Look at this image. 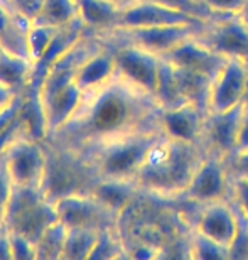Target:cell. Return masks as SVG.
<instances>
[{
	"label": "cell",
	"mask_w": 248,
	"mask_h": 260,
	"mask_svg": "<svg viewBox=\"0 0 248 260\" xmlns=\"http://www.w3.org/2000/svg\"><path fill=\"white\" fill-rule=\"evenodd\" d=\"M159 110L152 95L115 75L103 86L86 91L78 112L51 137H58L73 150H90L112 139L149 128L146 123Z\"/></svg>",
	"instance_id": "cell-1"
},
{
	"label": "cell",
	"mask_w": 248,
	"mask_h": 260,
	"mask_svg": "<svg viewBox=\"0 0 248 260\" xmlns=\"http://www.w3.org/2000/svg\"><path fill=\"white\" fill-rule=\"evenodd\" d=\"M201 160L203 157L196 149V144L179 142L161 135L149 150L133 183L138 189L154 194H184Z\"/></svg>",
	"instance_id": "cell-2"
},
{
	"label": "cell",
	"mask_w": 248,
	"mask_h": 260,
	"mask_svg": "<svg viewBox=\"0 0 248 260\" xmlns=\"http://www.w3.org/2000/svg\"><path fill=\"white\" fill-rule=\"evenodd\" d=\"M161 130L144 128L86 150L91 154V164L96 178L133 181L149 150L161 139Z\"/></svg>",
	"instance_id": "cell-3"
},
{
	"label": "cell",
	"mask_w": 248,
	"mask_h": 260,
	"mask_svg": "<svg viewBox=\"0 0 248 260\" xmlns=\"http://www.w3.org/2000/svg\"><path fill=\"white\" fill-rule=\"evenodd\" d=\"M56 221H59L56 205L44 196L43 189L14 186L4 215L7 232L19 233L36 245Z\"/></svg>",
	"instance_id": "cell-4"
},
{
	"label": "cell",
	"mask_w": 248,
	"mask_h": 260,
	"mask_svg": "<svg viewBox=\"0 0 248 260\" xmlns=\"http://www.w3.org/2000/svg\"><path fill=\"white\" fill-rule=\"evenodd\" d=\"M2 157L14 186L41 188L46 169V152L38 139L19 135L2 150Z\"/></svg>",
	"instance_id": "cell-5"
},
{
	"label": "cell",
	"mask_w": 248,
	"mask_h": 260,
	"mask_svg": "<svg viewBox=\"0 0 248 260\" xmlns=\"http://www.w3.org/2000/svg\"><path fill=\"white\" fill-rule=\"evenodd\" d=\"M56 205L59 221H63L68 228H113L117 216L103 206L96 198L90 193H73L59 198Z\"/></svg>",
	"instance_id": "cell-6"
},
{
	"label": "cell",
	"mask_w": 248,
	"mask_h": 260,
	"mask_svg": "<svg viewBox=\"0 0 248 260\" xmlns=\"http://www.w3.org/2000/svg\"><path fill=\"white\" fill-rule=\"evenodd\" d=\"M113 56L117 61V75L154 96L161 71V56L130 43L118 48Z\"/></svg>",
	"instance_id": "cell-7"
},
{
	"label": "cell",
	"mask_w": 248,
	"mask_h": 260,
	"mask_svg": "<svg viewBox=\"0 0 248 260\" xmlns=\"http://www.w3.org/2000/svg\"><path fill=\"white\" fill-rule=\"evenodd\" d=\"M194 24L204 25V22L191 15L169 9L165 5L151 0H133L127 7L120 9L115 29H140V27H161V25H183ZM112 29V30H115Z\"/></svg>",
	"instance_id": "cell-8"
},
{
	"label": "cell",
	"mask_w": 248,
	"mask_h": 260,
	"mask_svg": "<svg viewBox=\"0 0 248 260\" xmlns=\"http://www.w3.org/2000/svg\"><path fill=\"white\" fill-rule=\"evenodd\" d=\"M248 78V63L240 59H226L218 75L213 78L208 98V113L228 112L243 102Z\"/></svg>",
	"instance_id": "cell-9"
},
{
	"label": "cell",
	"mask_w": 248,
	"mask_h": 260,
	"mask_svg": "<svg viewBox=\"0 0 248 260\" xmlns=\"http://www.w3.org/2000/svg\"><path fill=\"white\" fill-rule=\"evenodd\" d=\"M203 25L183 24V25H161V27H140V29H115L127 43L140 46L157 56H165L170 49L183 41L199 34Z\"/></svg>",
	"instance_id": "cell-10"
},
{
	"label": "cell",
	"mask_w": 248,
	"mask_h": 260,
	"mask_svg": "<svg viewBox=\"0 0 248 260\" xmlns=\"http://www.w3.org/2000/svg\"><path fill=\"white\" fill-rule=\"evenodd\" d=\"M76 160H69L63 155L46 154V169L41 189L49 201L56 203L59 198L73 193H88L90 186H85V179Z\"/></svg>",
	"instance_id": "cell-11"
},
{
	"label": "cell",
	"mask_w": 248,
	"mask_h": 260,
	"mask_svg": "<svg viewBox=\"0 0 248 260\" xmlns=\"http://www.w3.org/2000/svg\"><path fill=\"white\" fill-rule=\"evenodd\" d=\"M162 58L169 61L170 64L183 68V70L201 73V75L208 76L211 80L218 75V71L223 68L226 61V58L211 49L199 38V34L183 41V43L175 46L174 49H170Z\"/></svg>",
	"instance_id": "cell-12"
},
{
	"label": "cell",
	"mask_w": 248,
	"mask_h": 260,
	"mask_svg": "<svg viewBox=\"0 0 248 260\" xmlns=\"http://www.w3.org/2000/svg\"><path fill=\"white\" fill-rule=\"evenodd\" d=\"M204 120V110L194 103H183L157 113V125L164 137L188 144H196V140L203 137Z\"/></svg>",
	"instance_id": "cell-13"
},
{
	"label": "cell",
	"mask_w": 248,
	"mask_h": 260,
	"mask_svg": "<svg viewBox=\"0 0 248 260\" xmlns=\"http://www.w3.org/2000/svg\"><path fill=\"white\" fill-rule=\"evenodd\" d=\"M228 189V178L218 155L203 159L184 191V196L191 201L208 205V203L223 201Z\"/></svg>",
	"instance_id": "cell-14"
},
{
	"label": "cell",
	"mask_w": 248,
	"mask_h": 260,
	"mask_svg": "<svg viewBox=\"0 0 248 260\" xmlns=\"http://www.w3.org/2000/svg\"><path fill=\"white\" fill-rule=\"evenodd\" d=\"M199 38L223 58L240 59L248 63V25L243 20L226 17Z\"/></svg>",
	"instance_id": "cell-15"
},
{
	"label": "cell",
	"mask_w": 248,
	"mask_h": 260,
	"mask_svg": "<svg viewBox=\"0 0 248 260\" xmlns=\"http://www.w3.org/2000/svg\"><path fill=\"white\" fill-rule=\"evenodd\" d=\"M241 110L243 107L240 105L228 112H209L206 115L203 137L209 150L218 157L233 155L236 150V134H238Z\"/></svg>",
	"instance_id": "cell-16"
},
{
	"label": "cell",
	"mask_w": 248,
	"mask_h": 260,
	"mask_svg": "<svg viewBox=\"0 0 248 260\" xmlns=\"http://www.w3.org/2000/svg\"><path fill=\"white\" fill-rule=\"evenodd\" d=\"M240 226V216L225 201L204 205V210L196 221V232L211 238L216 243L230 248Z\"/></svg>",
	"instance_id": "cell-17"
},
{
	"label": "cell",
	"mask_w": 248,
	"mask_h": 260,
	"mask_svg": "<svg viewBox=\"0 0 248 260\" xmlns=\"http://www.w3.org/2000/svg\"><path fill=\"white\" fill-rule=\"evenodd\" d=\"M117 75V61L113 53H96L81 61L76 68L75 83L83 93L96 90Z\"/></svg>",
	"instance_id": "cell-18"
},
{
	"label": "cell",
	"mask_w": 248,
	"mask_h": 260,
	"mask_svg": "<svg viewBox=\"0 0 248 260\" xmlns=\"http://www.w3.org/2000/svg\"><path fill=\"white\" fill-rule=\"evenodd\" d=\"M137 184L133 181H117V179H100L98 178L91 184L90 193L96 198L103 206H107L117 218L132 205L133 194L137 191Z\"/></svg>",
	"instance_id": "cell-19"
},
{
	"label": "cell",
	"mask_w": 248,
	"mask_h": 260,
	"mask_svg": "<svg viewBox=\"0 0 248 260\" xmlns=\"http://www.w3.org/2000/svg\"><path fill=\"white\" fill-rule=\"evenodd\" d=\"M34 63L24 56H17L4 51L0 54V83L14 93H24L27 90Z\"/></svg>",
	"instance_id": "cell-20"
},
{
	"label": "cell",
	"mask_w": 248,
	"mask_h": 260,
	"mask_svg": "<svg viewBox=\"0 0 248 260\" xmlns=\"http://www.w3.org/2000/svg\"><path fill=\"white\" fill-rule=\"evenodd\" d=\"M174 66V64H172ZM175 76H178L179 90L186 103H194L199 108L208 113V98L211 88V78L201 75V73L183 70V68L174 66Z\"/></svg>",
	"instance_id": "cell-21"
},
{
	"label": "cell",
	"mask_w": 248,
	"mask_h": 260,
	"mask_svg": "<svg viewBox=\"0 0 248 260\" xmlns=\"http://www.w3.org/2000/svg\"><path fill=\"white\" fill-rule=\"evenodd\" d=\"M80 19L91 29H115L120 9L107 0H78Z\"/></svg>",
	"instance_id": "cell-22"
},
{
	"label": "cell",
	"mask_w": 248,
	"mask_h": 260,
	"mask_svg": "<svg viewBox=\"0 0 248 260\" xmlns=\"http://www.w3.org/2000/svg\"><path fill=\"white\" fill-rule=\"evenodd\" d=\"M78 17L80 10L76 0H44L43 7H41L39 14L36 15L32 24L59 29Z\"/></svg>",
	"instance_id": "cell-23"
},
{
	"label": "cell",
	"mask_w": 248,
	"mask_h": 260,
	"mask_svg": "<svg viewBox=\"0 0 248 260\" xmlns=\"http://www.w3.org/2000/svg\"><path fill=\"white\" fill-rule=\"evenodd\" d=\"M154 98H156L161 110L174 108V107H179V105H183V103H186L183 95H181L174 66L170 64L169 61H165L164 58L161 61V71H159L157 88H156V93H154Z\"/></svg>",
	"instance_id": "cell-24"
},
{
	"label": "cell",
	"mask_w": 248,
	"mask_h": 260,
	"mask_svg": "<svg viewBox=\"0 0 248 260\" xmlns=\"http://www.w3.org/2000/svg\"><path fill=\"white\" fill-rule=\"evenodd\" d=\"M100 230L93 228H68L61 260H88Z\"/></svg>",
	"instance_id": "cell-25"
},
{
	"label": "cell",
	"mask_w": 248,
	"mask_h": 260,
	"mask_svg": "<svg viewBox=\"0 0 248 260\" xmlns=\"http://www.w3.org/2000/svg\"><path fill=\"white\" fill-rule=\"evenodd\" d=\"M68 226L63 221H56L44 232V235L36 243V258L38 260H61Z\"/></svg>",
	"instance_id": "cell-26"
},
{
	"label": "cell",
	"mask_w": 248,
	"mask_h": 260,
	"mask_svg": "<svg viewBox=\"0 0 248 260\" xmlns=\"http://www.w3.org/2000/svg\"><path fill=\"white\" fill-rule=\"evenodd\" d=\"M118 257H127V253L123 252L120 238L115 235L113 228H103L98 233L96 243L93 247L88 260H107V258H118Z\"/></svg>",
	"instance_id": "cell-27"
},
{
	"label": "cell",
	"mask_w": 248,
	"mask_h": 260,
	"mask_svg": "<svg viewBox=\"0 0 248 260\" xmlns=\"http://www.w3.org/2000/svg\"><path fill=\"white\" fill-rule=\"evenodd\" d=\"M189 257L198 260H225L230 258V252L226 247L220 245V243L201 235L198 232H194L189 245Z\"/></svg>",
	"instance_id": "cell-28"
},
{
	"label": "cell",
	"mask_w": 248,
	"mask_h": 260,
	"mask_svg": "<svg viewBox=\"0 0 248 260\" xmlns=\"http://www.w3.org/2000/svg\"><path fill=\"white\" fill-rule=\"evenodd\" d=\"M56 30L58 29L49 27V25H38V24L30 25L27 32V53H29V59L32 63H38L43 58L51 39L54 38Z\"/></svg>",
	"instance_id": "cell-29"
},
{
	"label": "cell",
	"mask_w": 248,
	"mask_h": 260,
	"mask_svg": "<svg viewBox=\"0 0 248 260\" xmlns=\"http://www.w3.org/2000/svg\"><path fill=\"white\" fill-rule=\"evenodd\" d=\"M211 15H225V17H238L246 9L248 0H198Z\"/></svg>",
	"instance_id": "cell-30"
},
{
	"label": "cell",
	"mask_w": 248,
	"mask_h": 260,
	"mask_svg": "<svg viewBox=\"0 0 248 260\" xmlns=\"http://www.w3.org/2000/svg\"><path fill=\"white\" fill-rule=\"evenodd\" d=\"M151 2L161 4V5H165V7H169V9L184 12V14L191 15V17L201 20V22H206V19L211 15L208 10L198 2V0H151Z\"/></svg>",
	"instance_id": "cell-31"
},
{
	"label": "cell",
	"mask_w": 248,
	"mask_h": 260,
	"mask_svg": "<svg viewBox=\"0 0 248 260\" xmlns=\"http://www.w3.org/2000/svg\"><path fill=\"white\" fill-rule=\"evenodd\" d=\"M10 240L12 260H36V245L15 232H7Z\"/></svg>",
	"instance_id": "cell-32"
},
{
	"label": "cell",
	"mask_w": 248,
	"mask_h": 260,
	"mask_svg": "<svg viewBox=\"0 0 248 260\" xmlns=\"http://www.w3.org/2000/svg\"><path fill=\"white\" fill-rule=\"evenodd\" d=\"M230 258H248V221L240 215V226L228 248Z\"/></svg>",
	"instance_id": "cell-33"
},
{
	"label": "cell",
	"mask_w": 248,
	"mask_h": 260,
	"mask_svg": "<svg viewBox=\"0 0 248 260\" xmlns=\"http://www.w3.org/2000/svg\"><path fill=\"white\" fill-rule=\"evenodd\" d=\"M14 189V183L9 176V171L5 168L2 152H0V220L4 221V215H5V208L9 205L10 194H12Z\"/></svg>",
	"instance_id": "cell-34"
},
{
	"label": "cell",
	"mask_w": 248,
	"mask_h": 260,
	"mask_svg": "<svg viewBox=\"0 0 248 260\" xmlns=\"http://www.w3.org/2000/svg\"><path fill=\"white\" fill-rule=\"evenodd\" d=\"M24 100H25V95L24 93H20V95H17V98H15V100L10 103L5 110L0 112V139H2V135L5 134V130L12 125V122L20 115Z\"/></svg>",
	"instance_id": "cell-35"
},
{
	"label": "cell",
	"mask_w": 248,
	"mask_h": 260,
	"mask_svg": "<svg viewBox=\"0 0 248 260\" xmlns=\"http://www.w3.org/2000/svg\"><path fill=\"white\" fill-rule=\"evenodd\" d=\"M233 191H235V201L240 210V215L248 221V178L238 176V179L233 184Z\"/></svg>",
	"instance_id": "cell-36"
},
{
	"label": "cell",
	"mask_w": 248,
	"mask_h": 260,
	"mask_svg": "<svg viewBox=\"0 0 248 260\" xmlns=\"http://www.w3.org/2000/svg\"><path fill=\"white\" fill-rule=\"evenodd\" d=\"M7 2L12 5L15 12L22 14L29 20H34L36 15L39 14L41 7H43L44 0H7Z\"/></svg>",
	"instance_id": "cell-37"
},
{
	"label": "cell",
	"mask_w": 248,
	"mask_h": 260,
	"mask_svg": "<svg viewBox=\"0 0 248 260\" xmlns=\"http://www.w3.org/2000/svg\"><path fill=\"white\" fill-rule=\"evenodd\" d=\"M241 149H248V108L245 107H243V110H241L238 134H236V150H241Z\"/></svg>",
	"instance_id": "cell-38"
},
{
	"label": "cell",
	"mask_w": 248,
	"mask_h": 260,
	"mask_svg": "<svg viewBox=\"0 0 248 260\" xmlns=\"http://www.w3.org/2000/svg\"><path fill=\"white\" fill-rule=\"evenodd\" d=\"M233 166L236 174L248 178V149H241L233 152Z\"/></svg>",
	"instance_id": "cell-39"
},
{
	"label": "cell",
	"mask_w": 248,
	"mask_h": 260,
	"mask_svg": "<svg viewBox=\"0 0 248 260\" xmlns=\"http://www.w3.org/2000/svg\"><path fill=\"white\" fill-rule=\"evenodd\" d=\"M17 95H20V93H14L12 90H9L7 86H4L2 83H0V112L5 110V108L17 98Z\"/></svg>",
	"instance_id": "cell-40"
},
{
	"label": "cell",
	"mask_w": 248,
	"mask_h": 260,
	"mask_svg": "<svg viewBox=\"0 0 248 260\" xmlns=\"http://www.w3.org/2000/svg\"><path fill=\"white\" fill-rule=\"evenodd\" d=\"M0 260H12V250H10L9 233L0 237Z\"/></svg>",
	"instance_id": "cell-41"
},
{
	"label": "cell",
	"mask_w": 248,
	"mask_h": 260,
	"mask_svg": "<svg viewBox=\"0 0 248 260\" xmlns=\"http://www.w3.org/2000/svg\"><path fill=\"white\" fill-rule=\"evenodd\" d=\"M107 2H110L113 5H117L118 9H123V7H127L128 4H132L133 0H107Z\"/></svg>",
	"instance_id": "cell-42"
},
{
	"label": "cell",
	"mask_w": 248,
	"mask_h": 260,
	"mask_svg": "<svg viewBox=\"0 0 248 260\" xmlns=\"http://www.w3.org/2000/svg\"><path fill=\"white\" fill-rule=\"evenodd\" d=\"M241 105L245 108H248V78H246V86H245V93H243V102H241Z\"/></svg>",
	"instance_id": "cell-43"
},
{
	"label": "cell",
	"mask_w": 248,
	"mask_h": 260,
	"mask_svg": "<svg viewBox=\"0 0 248 260\" xmlns=\"http://www.w3.org/2000/svg\"><path fill=\"white\" fill-rule=\"evenodd\" d=\"M4 233H7V226H5V223L0 220V237H2Z\"/></svg>",
	"instance_id": "cell-44"
},
{
	"label": "cell",
	"mask_w": 248,
	"mask_h": 260,
	"mask_svg": "<svg viewBox=\"0 0 248 260\" xmlns=\"http://www.w3.org/2000/svg\"><path fill=\"white\" fill-rule=\"evenodd\" d=\"M4 53V48H2V46H0V54H2Z\"/></svg>",
	"instance_id": "cell-45"
},
{
	"label": "cell",
	"mask_w": 248,
	"mask_h": 260,
	"mask_svg": "<svg viewBox=\"0 0 248 260\" xmlns=\"http://www.w3.org/2000/svg\"><path fill=\"white\" fill-rule=\"evenodd\" d=\"M76 2H78V0H76Z\"/></svg>",
	"instance_id": "cell-46"
}]
</instances>
